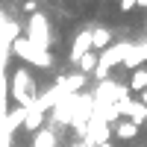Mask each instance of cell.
I'll return each mask as SVG.
<instances>
[{
  "mask_svg": "<svg viewBox=\"0 0 147 147\" xmlns=\"http://www.w3.org/2000/svg\"><path fill=\"white\" fill-rule=\"evenodd\" d=\"M132 50V41H112L106 47V50H100L97 53V68H94V77L97 80H109V71H112L115 65H124V59H127V53Z\"/></svg>",
  "mask_w": 147,
  "mask_h": 147,
  "instance_id": "6da1fadb",
  "label": "cell"
},
{
  "mask_svg": "<svg viewBox=\"0 0 147 147\" xmlns=\"http://www.w3.org/2000/svg\"><path fill=\"white\" fill-rule=\"evenodd\" d=\"M12 47V53H15L18 59H24L27 65H35V68H53V53L50 50H41V47H35L32 41H27L24 35H18L15 41L9 44Z\"/></svg>",
  "mask_w": 147,
  "mask_h": 147,
  "instance_id": "7a4b0ae2",
  "label": "cell"
},
{
  "mask_svg": "<svg viewBox=\"0 0 147 147\" xmlns=\"http://www.w3.org/2000/svg\"><path fill=\"white\" fill-rule=\"evenodd\" d=\"M24 38L32 41L35 47H41V50H50L53 35H50V24H47V15H44V12L30 15V21H27V35H24Z\"/></svg>",
  "mask_w": 147,
  "mask_h": 147,
  "instance_id": "3957f363",
  "label": "cell"
},
{
  "mask_svg": "<svg viewBox=\"0 0 147 147\" xmlns=\"http://www.w3.org/2000/svg\"><path fill=\"white\" fill-rule=\"evenodd\" d=\"M12 97H15V103L27 109L32 100H35V85H32V77H30V71L27 68H18L15 71V77H12Z\"/></svg>",
  "mask_w": 147,
  "mask_h": 147,
  "instance_id": "277c9868",
  "label": "cell"
},
{
  "mask_svg": "<svg viewBox=\"0 0 147 147\" xmlns=\"http://www.w3.org/2000/svg\"><path fill=\"white\" fill-rule=\"evenodd\" d=\"M109 138V124H106V118L100 112H91L88 118V124H85V141H91V144H106Z\"/></svg>",
  "mask_w": 147,
  "mask_h": 147,
  "instance_id": "5b68a950",
  "label": "cell"
},
{
  "mask_svg": "<svg viewBox=\"0 0 147 147\" xmlns=\"http://www.w3.org/2000/svg\"><path fill=\"white\" fill-rule=\"evenodd\" d=\"M115 109H118V115H127V121L129 124H136V127H141L144 121H147V109L138 103V100H121V103H115Z\"/></svg>",
  "mask_w": 147,
  "mask_h": 147,
  "instance_id": "8992f818",
  "label": "cell"
},
{
  "mask_svg": "<svg viewBox=\"0 0 147 147\" xmlns=\"http://www.w3.org/2000/svg\"><path fill=\"white\" fill-rule=\"evenodd\" d=\"M41 124H44V109L32 100L27 106V112H24V129H27V132H38Z\"/></svg>",
  "mask_w": 147,
  "mask_h": 147,
  "instance_id": "52a82bcc",
  "label": "cell"
},
{
  "mask_svg": "<svg viewBox=\"0 0 147 147\" xmlns=\"http://www.w3.org/2000/svg\"><path fill=\"white\" fill-rule=\"evenodd\" d=\"M85 53H91V30H82L77 38H74V44H71V62L77 65Z\"/></svg>",
  "mask_w": 147,
  "mask_h": 147,
  "instance_id": "ba28073f",
  "label": "cell"
},
{
  "mask_svg": "<svg viewBox=\"0 0 147 147\" xmlns=\"http://www.w3.org/2000/svg\"><path fill=\"white\" fill-rule=\"evenodd\" d=\"M144 62H147V41H132V50H129L127 59H124V68L138 71Z\"/></svg>",
  "mask_w": 147,
  "mask_h": 147,
  "instance_id": "9c48e42d",
  "label": "cell"
},
{
  "mask_svg": "<svg viewBox=\"0 0 147 147\" xmlns=\"http://www.w3.org/2000/svg\"><path fill=\"white\" fill-rule=\"evenodd\" d=\"M56 85L62 88L68 97L71 94H80V88H85V74H71V77H59Z\"/></svg>",
  "mask_w": 147,
  "mask_h": 147,
  "instance_id": "30bf717a",
  "label": "cell"
},
{
  "mask_svg": "<svg viewBox=\"0 0 147 147\" xmlns=\"http://www.w3.org/2000/svg\"><path fill=\"white\" fill-rule=\"evenodd\" d=\"M109 44H112V30L94 27V30H91V50H106Z\"/></svg>",
  "mask_w": 147,
  "mask_h": 147,
  "instance_id": "8fae6325",
  "label": "cell"
},
{
  "mask_svg": "<svg viewBox=\"0 0 147 147\" xmlns=\"http://www.w3.org/2000/svg\"><path fill=\"white\" fill-rule=\"evenodd\" d=\"M138 129H141V127H136V124H129V121H121V124L115 127V136H118L121 141H132V138L138 136Z\"/></svg>",
  "mask_w": 147,
  "mask_h": 147,
  "instance_id": "7c38bea8",
  "label": "cell"
},
{
  "mask_svg": "<svg viewBox=\"0 0 147 147\" xmlns=\"http://www.w3.org/2000/svg\"><path fill=\"white\" fill-rule=\"evenodd\" d=\"M127 88H129V91H138V94H141V91L147 88V68H138L136 74H132V77H129V85H127Z\"/></svg>",
  "mask_w": 147,
  "mask_h": 147,
  "instance_id": "4fadbf2b",
  "label": "cell"
},
{
  "mask_svg": "<svg viewBox=\"0 0 147 147\" xmlns=\"http://www.w3.org/2000/svg\"><path fill=\"white\" fill-rule=\"evenodd\" d=\"M32 147H56V136L50 129H38L32 136Z\"/></svg>",
  "mask_w": 147,
  "mask_h": 147,
  "instance_id": "5bb4252c",
  "label": "cell"
},
{
  "mask_svg": "<svg viewBox=\"0 0 147 147\" xmlns=\"http://www.w3.org/2000/svg\"><path fill=\"white\" fill-rule=\"evenodd\" d=\"M77 65H80V74H85V77H88V74H94V68H97V53H94V50L85 53Z\"/></svg>",
  "mask_w": 147,
  "mask_h": 147,
  "instance_id": "9a60e30c",
  "label": "cell"
},
{
  "mask_svg": "<svg viewBox=\"0 0 147 147\" xmlns=\"http://www.w3.org/2000/svg\"><path fill=\"white\" fill-rule=\"evenodd\" d=\"M21 9L27 12V15H35V12H38V0H24V3H21Z\"/></svg>",
  "mask_w": 147,
  "mask_h": 147,
  "instance_id": "2e32d148",
  "label": "cell"
},
{
  "mask_svg": "<svg viewBox=\"0 0 147 147\" xmlns=\"http://www.w3.org/2000/svg\"><path fill=\"white\" fill-rule=\"evenodd\" d=\"M138 6V0H121V12H129V9H136Z\"/></svg>",
  "mask_w": 147,
  "mask_h": 147,
  "instance_id": "e0dca14e",
  "label": "cell"
},
{
  "mask_svg": "<svg viewBox=\"0 0 147 147\" xmlns=\"http://www.w3.org/2000/svg\"><path fill=\"white\" fill-rule=\"evenodd\" d=\"M138 103H141V106H144V109H147V88H144V91H141V100H138Z\"/></svg>",
  "mask_w": 147,
  "mask_h": 147,
  "instance_id": "ac0fdd59",
  "label": "cell"
},
{
  "mask_svg": "<svg viewBox=\"0 0 147 147\" xmlns=\"http://www.w3.org/2000/svg\"><path fill=\"white\" fill-rule=\"evenodd\" d=\"M138 6H141V9H147V0H138Z\"/></svg>",
  "mask_w": 147,
  "mask_h": 147,
  "instance_id": "d6986e66",
  "label": "cell"
},
{
  "mask_svg": "<svg viewBox=\"0 0 147 147\" xmlns=\"http://www.w3.org/2000/svg\"><path fill=\"white\" fill-rule=\"evenodd\" d=\"M12 3H24V0H12Z\"/></svg>",
  "mask_w": 147,
  "mask_h": 147,
  "instance_id": "ffe728a7",
  "label": "cell"
},
{
  "mask_svg": "<svg viewBox=\"0 0 147 147\" xmlns=\"http://www.w3.org/2000/svg\"><path fill=\"white\" fill-rule=\"evenodd\" d=\"M9 147H18V144H9Z\"/></svg>",
  "mask_w": 147,
  "mask_h": 147,
  "instance_id": "44dd1931",
  "label": "cell"
},
{
  "mask_svg": "<svg viewBox=\"0 0 147 147\" xmlns=\"http://www.w3.org/2000/svg\"><path fill=\"white\" fill-rule=\"evenodd\" d=\"M144 32H147V24H144Z\"/></svg>",
  "mask_w": 147,
  "mask_h": 147,
  "instance_id": "7402d4cb",
  "label": "cell"
}]
</instances>
